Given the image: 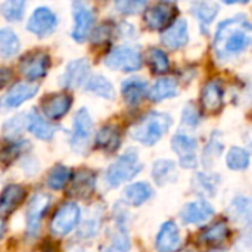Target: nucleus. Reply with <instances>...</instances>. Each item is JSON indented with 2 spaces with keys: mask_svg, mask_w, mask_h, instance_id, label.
Wrapping results in <instances>:
<instances>
[{
  "mask_svg": "<svg viewBox=\"0 0 252 252\" xmlns=\"http://www.w3.org/2000/svg\"><path fill=\"white\" fill-rule=\"evenodd\" d=\"M252 44V22L244 15L223 21L214 37V50L220 59H230Z\"/></svg>",
  "mask_w": 252,
  "mask_h": 252,
  "instance_id": "nucleus-1",
  "label": "nucleus"
},
{
  "mask_svg": "<svg viewBox=\"0 0 252 252\" xmlns=\"http://www.w3.org/2000/svg\"><path fill=\"white\" fill-rule=\"evenodd\" d=\"M173 120L164 112H149L131 127V137L142 145H155L171 127Z\"/></svg>",
  "mask_w": 252,
  "mask_h": 252,
  "instance_id": "nucleus-2",
  "label": "nucleus"
},
{
  "mask_svg": "<svg viewBox=\"0 0 252 252\" xmlns=\"http://www.w3.org/2000/svg\"><path fill=\"white\" fill-rule=\"evenodd\" d=\"M142 170L139 155L134 149L127 151L118 157L106 171V182L111 188H117L128 180H131Z\"/></svg>",
  "mask_w": 252,
  "mask_h": 252,
  "instance_id": "nucleus-3",
  "label": "nucleus"
},
{
  "mask_svg": "<svg viewBox=\"0 0 252 252\" xmlns=\"http://www.w3.org/2000/svg\"><path fill=\"white\" fill-rule=\"evenodd\" d=\"M105 65L111 69L133 72L142 66V55L134 47H115L106 55Z\"/></svg>",
  "mask_w": 252,
  "mask_h": 252,
  "instance_id": "nucleus-4",
  "label": "nucleus"
},
{
  "mask_svg": "<svg viewBox=\"0 0 252 252\" xmlns=\"http://www.w3.org/2000/svg\"><path fill=\"white\" fill-rule=\"evenodd\" d=\"M81 210L75 202H66L63 204L53 216L50 221V230L56 236H65L71 233L80 221Z\"/></svg>",
  "mask_w": 252,
  "mask_h": 252,
  "instance_id": "nucleus-5",
  "label": "nucleus"
},
{
  "mask_svg": "<svg viewBox=\"0 0 252 252\" xmlns=\"http://www.w3.org/2000/svg\"><path fill=\"white\" fill-rule=\"evenodd\" d=\"M93 133V120L86 108L78 109V112L74 117V127H72V136H71V146L81 152L87 148L90 137Z\"/></svg>",
  "mask_w": 252,
  "mask_h": 252,
  "instance_id": "nucleus-6",
  "label": "nucleus"
},
{
  "mask_svg": "<svg viewBox=\"0 0 252 252\" xmlns=\"http://www.w3.org/2000/svg\"><path fill=\"white\" fill-rule=\"evenodd\" d=\"M49 66H50V58H49L47 53H44L41 50L28 53L19 62V71H21V74L25 78L32 80V81L44 77L47 74Z\"/></svg>",
  "mask_w": 252,
  "mask_h": 252,
  "instance_id": "nucleus-7",
  "label": "nucleus"
},
{
  "mask_svg": "<svg viewBox=\"0 0 252 252\" xmlns=\"http://www.w3.org/2000/svg\"><path fill=\"white\" fill-rule=\"evenodd\" d=\"M50 207V196L47 193L38 192L35 193L27 210V233L30 236H35L40 230V223Z\"/></svg>",
  "mask_w": 252,
  "mask_h": 252,
  "instance_id": "nucleus-8",
  "label": "nucleus"
},
{
  "mask_svg": "<svg viewBox=\"0 0 252 252\" xmlns=\"http://www.w3.org/2000/svg\"><path fill=\"white\" fill-rule=\"evenodd\" d=\"M38 92L37 83H16L10 87V90L0 99V111H10L13 108H18L24 102L34 97V94Z\"/></svg>",
  "mask_w": 252,
  "mask_h": 252,
  "instance_id": "nucleus-9",
  "label": "nucleus"
},
{
  "mask_svg": "<svg viewBox=\"0 0 252 252\" xmlns=\"http://www.w3.org/2000/svg\"><path fill=\"white\" fill-rule=\"evenodd\" d=\"M56 25H58V18L55 12L49 7L41 6L32 12V15L28 19L27 28L38 37H46L55 31Z\"/></svg>",
  "mask_w": 252,
  "mask_h": 252,
  "instance_id": "nucleus-10",
  "label": "nucleus"
},
{
  "mask_svg": "<svg viewBox=\"0 0 252 252\" xmlns=\"http://www.w3.org/2000/svg\"><path fill=\"white\" fill-rule=\"evenodd\" d=\"M177 13V7L174 3L161 1L154 4L152 7L146 9L145 12V22L151 30H162L171 24Z\"/></svg>",
  "mask_w": 252,
  "mask_h": 252,
  "instance_id": "nucleus-11",
  "label": "nucleus"
},
{
  "mask_svg": "<svg viewBox=\"0 0 252 252\" xmlns=\"http://www.w3.org/2000/svg\"><path fill=\"white\" fill-rule=\"evenodd\" d=\"M74 9V28H72V38L75 41H84L86 37L89 35L93 22H94V15L89 4L83 1H75L72 4Z\"/></svg>",
  "mask_w": 252,
  "mask_h": 252,
  "instance_id": "nucleus-12",
  "label": "nucleus"
},
{
  "mask_svg": "<svg viewBox=\"0 0 252 252\" xmlns=\"http://www.w3.org/2000/svg\"><path fill=\"white\" fill-rule=\"evenodd\" d=\"M196 146H198L196 139L183 133L176 134L171 140V148L179 155L180 164L185 168H193L196 165V157H195Z\"/></svg>",
  "mask_w": 252,
  "mask_h": 252,
  "instance_id": "nucleus-13",
  "label": "nucleus"
},
{
  "mask_svg": "<svg viewBox=\"0 0 252 252\" xmlns=\"http://www.w3.org/2000/svg\"><path fill=\"white\" fill-rule=\"evenodd\" d=\"M72 97L65 93H53L47 96L41 103V111L44 118L47 120H59L62 118L71 108Z\"/></svg>",
  "mask_w": 252,
  "mask_h": 252,
  "instance_id": "nucleus-14",
  "label": "nucleus"
},
{
  "mask_svg": "<svg viewBox=\"0 0 252 252\" xmlns=\"http://www.w3.org/2000/svg\"><path fill=\"white\" fill-rule=\"evenodd\" d=\"M96 188V174L92 170H80L71 180L68 195L71 198H87Z\"/></svg>",
  "mask_w": 252,
  "mask_h": 252,
  "instance_id": "nucleus-15",
  "label": "nucleus"
},
{
  "mask_svg": "<svg viewBox=\"0 0 252 252\" xmlns=\"http://www.w3.org/2000/svg\"><path fill=\"white\" fill-rule=\"evenodd\" d=\"M214 216V208L207 201H193L183 207L182 220L186 224H201L208 221Z\"/></svg>",
  "mask_w": 252,
  "mask_h": 252,
  "instance_id": "nucleus-16",
  "label": "nucleus"
},
{
  "mask_svg": "<svg viewBox=\"0 0 252 252\" xmlns=\"http://www.w3.org/2000/svg\"><path fill=\"white\" fill-rule=\"evenodd\" d=\"M182 238L180 230L176 223L167 221L161 226L158 235H157V251L158 252H176L180 248Z\"/></svg>",
  "mask_w": 252,
  "mask_h": 252,
  "instance_id": "nucleus-17",
  "label": "nucleus"
},
{
  "mask_svg": "<svg viewBox=\"0 0 252 252\" xmlns=\"http://www.w3.org/2000/svg\"><path fill=\"white\" fill-rule=\"evenodd\" d=\"M161 41L165 47L176 50L183 47L189 41V30L186 19L174 21L161 35Z\"/></svg>",
  "mask_w": 252,
  "mask_h": 252,
  "instance_id": "nucleus-18",
  "label": "nucleus"
},
{
  "mask_svg": "<svg viewBox=\"0 0 252 252\" xmlns=\"http://www.w3.org/2000/svg\"><path fill=\"white\" fill-rule=\"evenodd\" d=\"M89 75V62L86 59H75L68 63L65 68V72L61 78V83L66 89H75L80 87L83 83H86Z\"/></svg>",
  "mask_w": 252,
  "mask_h": 252,
  "instance_id": "nucleus-19",
  "label": "nucleus"
},
{
  "mask_svg": "<svg viewBox=\"0 0 252 252\" xmlns=\"http://www.w3.org/2000/svg\"><path fill=\"white\" fill-rule=\"evenodd\" d=\"M223 97H224V90L223 86L219 80H211L208 81L201 93V103L207 112H217L221 105H223Z\"/></svg>",
  "mask_w": 252,
  "mask_h": 252,
  "instance_id": "nucleus-20",
  "label": "nucleus"
},
{
  "mask_svg": "<svg viewBox=\"0 0 252 252\" xmlns=\"http://www.w3.org/2000/svg\"><path fill=\"white\" fill-rule=\"evenodd\" d=\"M25 198V190L19 185H9L0 193V214L9 216Z\"/></svg>",
  "mask_w": 252,
  "mask_h": 252,
  "instance_id": "nucleus-21",
  "label": "nucleus"
},
{
  "mask_svg": "<svg viewBox=\"0 0 252 252\" xmlns=\"http://www.w3.org/2000/svg\"><path fill=\"white\" fill-rule=\"evenodd\" d=\"M27 128L31 134H34L41 140H50L56 131V126L50 124L37 111L27 114Z\"/></svg>",
  "mask_w": 252,
  "mask_h": 252,
  "instance_id": "nucleus-22",
  "label": "nucleus"
},
{
  "mask_svg": "<svg viewBox=\"0 0 252 252\" xmlns=\"http://www.w3.org/2000/svg\"><path fill=\"white\" fill-rule=\"evenodd\" d=\"M121 93L127 105H137L148 94V83L140 78H128L121 84Z\"/></svg>",
  "mask_w": 252,
  "mask_h": 252,
  "instance_id": "nucleus-23",
  "label": "nucleus"
},
{
  "mask_svg": "<svg viewBox=\"0 0 252 252\" xmlns=\"http://www.w3.org/2000/svg\"><path fill=\"white\" fill-rule=\"evenodd\" d=\"M96 146L105 152H115L121 145V133L115 126H105L96 134Z\"/></svg>",
  "mask_w": 252,
  "mask_h": 252,
  "instance_id": "nucleus-24",
  "label": "nucleus"
},
{
  "mask_svg": "<svg viewBox=\"0 0 252 252\" xmlns=\"http://www.w3.org/2000/svg\"><path fill=\"white\" fill-rule=\"evenodd\" d=\"M179 86L176 83L174 78L171 77H162L159 80L155 81V84L152 86V89L149 90V99L154 102H161L165 100L168 97H173L177 94Z\"/></svg>",
  "mask_w": 252,
  "mask_h": 252,
  "instance_id": "nucleus-25",
  "label": "nucleus"
},
{
  "mask_svg": "<svg viewBox=\"0 0 252 252\" xmlns=\"http://www.w3.org/2000/svg\"><path fill=\"white\" fill-rule=\"evenodd\" d=\"M151 196H152V189L145 182L133 183L128 188H126V190H124V201L133 207H139V205L145 204Z\"/></svg>",
  "mask_w": 252,
  "mask_h": 252,
  "instance_id": "nucleus-26",
  "label": "nucleus"
},
{
  "mask_svg": "<svg viewBox=\"0 0 252 252\" xmlns=\"http://www.w3.org/2000/svg\"><path fill=\"white\" fill-rule=\"evenodd\" d=\"M152 177L157 185L164 186L176 180L177 177V170L176 164L170 159H159L154 164L152 168Z\"/></svg>",
  "mask_w": 252,
  "mask_h": 252,
  "instance_id": "nucleus-27",
  "label": "nucleus"
},
{
  "mask_svg": "<svg viewBox=\"0 0 252 252\" xmlns=\"http://www.w3.org/2000/svg\"><path fill=\"white\" fill-rule=\"evenodd\" d=\"M19 52V38L10 28H0V56L12 58Z\"/></svg>",
  "mask_w": 252,
  "mask_h": 252,
  "instance_id": "nucleus-28",
  "label": "nucleus"
},
{
  "mask_svg": "<svg viewBox=\"0 0 252 252\" xmlns=\"http://www.w3.org/2000/svg\"><path fill=\"white\" fill-rule=\"evenodd\" d=\"M86 89L100 97L105 99H114L115 97V90L114 86L111 84V81L108 78H105L103 75H93L87 83H86Z\"/></svg>",
  "mask_w": 252,
  "mask_h": 252,
  "instance_id": "nucleus-29",
  "label": "nucleus"
},
{
  "mask_svg": "<svg viewBox=\"0 0 252 252\" xmlns=\"http://www.w3.org/2000/svg\"><path fill=\"white\" fill-rule=\"evenodd\" d=\"M229 227L226 223H214L213 226L207 227L202 233H201V241L204 244H208V245H217V244H221L224 242L227 238H229Z\"/></svg>",
  "mask_w": 252,
  "mask_h": 252,
  "instance_id": "nucleus-30",
  "label": "nucleus"
},
{
  "mask_svg": "<svg viewBox=\"0 0 252 252\" xmlns=\"http://www.w3.org/2000/svg\"><path fill=\"white\" fill-rule=\"evenodd\" d=\"M226 162H227V167L230 170L241 171V170H247L250 167L251 157H250L248 151L238 148V146H233V148H230V151L227 154Z\"/></svg>",
  "mask_w": 252,
  "mask_h": 252,
  "instance_id": "nucleus-31",
  "label": "nucleus"
},
{
  "mask_svg": "<svg viewBox=\"0 0 252 252\" xmlns=\"http://www.w3.org/2000/svg\"><path fill=\"white\" fill-rule=\"evenodd\" d=\"M217 12H219V6L216 3L202 1V3H195L193 4V13L199 19L201 27H202L204 31H205V28H208V25L217 16Z\"/></svg>",
  "mask_w": 252,
  "mask_h": 252,
  "instance_id": "nucleus-32",
  "label": "nucleus"
},
{
  "mask_svg": "<svg viewBox=\"0 0 252 252\" xmlns=\"http://www.w3.org/2000/svg\"><path fill=\"white\" fill-rule=\"evenodd\" d=\"M148 63L155 74H164L170 69V61L164 50L152 47L148 50Z\"/></svg>",
  "mask_w": 252,
  "mask_h": 252,
  "instance_id": "nucleus-33",
  "label": "nucleus"
},
{
  "mask_svg": "<svg viewBox=\"0 0 252 252\" xmlns=\"http://www.w3.org/2000/svg\"><path fill=\"white\" fill-rule=\"evenodd\" d=\"M71 180V171L63 165H56L47 176V186L53 190L62 189Z\"/></svg>",
  "mask_w": 252,
  "mask_h": 252,
  "instance_id": "nucleus-34",
  "label": "nucleus"
},
{
  "mask_svg": "<svg viewBox=\"0 0 252 252\" xmlns=\"http://www.w3.org/2000/svg\"><path fill=\"white\" fill-rule=\"evenodd\" d=\"M27 7V3L22 0H9L0 3V13L7 21H19L24 16V10Z\"/></svg>",
  "mask_w": 252,
  "mask_h": 252,
  "instance_id": "nucleus-35",
  "label": "nucleus"
},
{
  "mask_svg": "<svg viewBox=\"0 0 252 252\" xmlns=\"http://www.w3.org/2000/svg\"><path fill=\"white\" fill-rule=\"evenodd\" d=\"M130 250V239H128V233L124 229L123 223L118 224V229L115 232V235L111 239L109 247L105 250V252H127Z\"/></svg>",
  "mask_w": 252,
  "mask_h": 252,
  "instance_id": "nucleus-36",
  "label": "nucleus"
},
{
  "mask_svg": "<svg viewBox=\"0 0 252 252\" xmlns=\"http://www.w3.org/2000/svg\"><path fill=\"white\" fill-rule=\"evenodd\" d=\"M24 127H27V115L21 114V115H16L12 120H9V121L4 123V126H3V134H4L6 139L13 140L15 137L19 136V133L24 130Z\"/></svg>",
  "mask_w": 252,
  "mask_h": 252,
  "instance_id": "nucleus-37",
  "label": "nucleus"
},
{
  "mask_svg": "<svg viewBox=\"0 0 252 252\" xmlns=\"http://www.w3.org/2000/svg\"><path fill=\"white\" fill-rule=\"evenodd\" d=\"M27 140L24 142H13L9 146L0 149V165H7L10 164L19 154H22V149L27 146Z\"/></svg>",
  "mask_w": 252,
  "mask_h": 252,
  "instance_id": "nucleus-38",
  "label": "nucleus"
},
{
  "mask_svg": "<svg viewBox=\"0 0 252 252\" xmlns=\"http://www.w3.org/2000/svg\"><path fill=\"white\" fill-rule=\"evenodd\" d=\"M145 6H146V1H128V0H126V1H117V3H115V7H117L121 13H124V15L137 13V12H140Z\"/></svg>",
  "mask_w": 252,
  "mask_h": 252,
  "instance_id": "nucleus-39",
  "label": "nucleus"
},
{
  "mask_svg": "<svg viewBox=\"0 0 252 252\" xmlns=\"http://www.w3.org/2000/svg\"><path fill=\"white\" fill-rule=\"evenodd\" d=\"M99 226H100V217H99V214H96V216H93L90 220H87V221L83 224L80 235H84V238H92L93 235L97 233Z\"/></svg>",
  "mask_w": 252,
  "mask_h": 252,
  "instance_id": "nucleus-40",
  "label": "nucleus"
},
{
  "mask_svg": "<svg viewBox=\"0 0 252 252\" xmlns=\"http://www.w3.org/2000/svg\"><path fill=\"white\" fill-rule=\"evenodd\" d=\"M109 35H111V27L108 24H103V25H100V27H97L94 30L92 41L93 43H103V41H106V38Z\"/></svg>",
  "mask_w": 252,
  "mask_h": 252,
  "instance_id": "nucleus-41",
  "label": "nucleus"
},
{
  "mask_svg": "<svg viewBox=\"0 0 252 252\" xmlns=\"http://www.w3.org/2000/svg\"><path fill=\"white\" fill-rule=\"evenodd\" d=\"M183 121L189 126H196L199 123V114L195 108H192L190 105L186 106V109L183 111V115H182Z\"/></svg>",
  "mask_w": 252,
  "mask_h": 252,
  "instance_id": "nucleus-42",
  "label": "nucleus"
},
{
  "mask_svg": "<svg viewBox=\"0 0 252 252\" xmlns=\"http://www.w3.org/2000/svg\"><path fill=\"white\" fill-rule=\"evenodd\" d=\"M12 78V74H10V71L9 69H6V68H0V89L1 87H4L7 83H9V80Z\"/></svg>",
  "mask_w": 252,
  "mask_h": 252,
  "instance_id": "nucleus-43",
  "label": "nucleus"
},
{
  "mask_svg": "<svg viewBox=\"0 0 252 252\" xmlns=\"http://www.w3.org/2000/svg\"><path fill=\"white\" fill-rule=\"evenodd\" d=\"M4 229H6L4 221H3V219H0V239H1V236L4 235Z\"/></svg>",
  "mask_w": 252,
  "mask_h": 252,
  "instance_id": "nucleus-44",
  "label": "nucleus"
},
{
  "mask_svg": "<svg viewBox=\"0 0 252 252\" xmlns=\"http://www.w3.org/2000/svg\"><path fill=\"white\" fill-rule=\"evenodd\" d=\"M211 252H221V251H211Z\"/></svg>",
  "mask_w": 252,
  "mask_h": 252,
  "instance_id": "nucleus-45",
  "label": "nucleus"
}]
</instances>
